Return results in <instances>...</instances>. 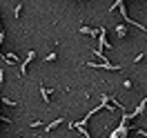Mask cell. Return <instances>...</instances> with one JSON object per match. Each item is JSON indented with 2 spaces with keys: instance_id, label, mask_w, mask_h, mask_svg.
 Masks as SVG:
<instances>
[{
  "instance_id": "cell-1",
  "label": "cell",
  "mask_w": 147,
  "mask_h": 138,
  "mask_svg": "<svg viewBox=\"0 0 147 138\" xmlns=\"http://www.w3.org/2000/svg\"><path fill=\"white\" fill-rule=\"evenodd\" d=\"M89 69H109V71H120L123 67L120 65H109V63H100V65H94V63H87Z\"/></svg>"
},
{
  "instance_id": "cell-2",
  "label": "cell",
  "mask_w": 147,
  "mask_h": 138,
  "mask_svg": "<svg viewBox=\"0 0 147 138\" xmlns=\"http://www.w3.org/2000/svg\"><path fill=\"white\" fill-rule=\"evenodd\" d=\"M34 56H36V51H29V54H27V58H25V63L20 65V76H25V74H27V65L31 63V60H34Z\"/></svg>"
},
{
  "instance_id": "cell-3",
  "label": "cell",
  "mask_w": 147,
  "mask_h": 138,
  "mask_svg": "<svg viewBox=\"0 0 147 138\" xmlns=\"http://www.w3.org/2000/svg\"><path fill=\"white\" fill-rule=\"evenodd\" d=\"M80 34H85V36H92V38H96L98 34H100V29H89V27H80Z\"/></svg>"
},
{
  "instance_id": "cell-4",
  "label": "cell",
  "mask_w": 147,
  "mask_h": 138,
  "mask_svg": "<svg viewBox=\"0 0 147 138\" xmlns=\"http://www.w3.org/2000/svg\"><path fill=\"white\" fill-rule=\"evenodd\" d=\"M38 92H40V96H42V100H45V105H49V96H51V92H49L47 87H42V85L38 87Z\"/></svg>"
},
{
  "instance_id": "cell-5",
  "label": "cell",
  "mask_w": 147,
  "mask_h": 138,
  "mask_svg": "<svg viewBox=\"0 0 147 138\" xmlns=\"http://www.w3.org/2000/svg\"><path fill=\"white\" fill-rule=\"evenodd\" d=\"M145 105H147V98H143V100H140V105H138V107H136V111H134V114H131L129 118H136V116H140V111L145 109Z\"/></svg>"
},
{
  "instance_id": "cell-6",
  "label": "cell",
  "mask_w": 147,
  "mask_h": 138,
  "mask_svg": "<svg viewBox=\"0 0 147 138\" xmlns=\"http://www.w3.org/2000/svg\"><path fill=\"white\" fill-rule=\"evenodd\" d=\"M60 123H65V120H63V118H56L54 123H49V125H47V131H51V129H54V127H58Z\"/></svg>"
},
{
  "instance_id": "cell-7",
  "label": "cell",
  "mask_w": 147,
  "mask_h": 138,
  "mask_svg": "<svg viewBox=\"0 0 147 138\" xmlns=\"http://www.w3.org/2000/svg\"><path fill=\"white\" fill-rule=\"evenodd\" d=\"M116 34H118L120 38H125V36H127V29H125L123 25H120V27H116Z\"/></svg>"
},
{
  "instance_id": "cell-8",
  "label": "cell",
  "mask_w": 147,
  "mask_h": 138,
  "mask_svg": "<svg viewBox=\"0 0 147 138\" xmlns=\"http://www.w3.org/2000/svg\"><path fill=\"white\" fill-rule=\"evenodd\" d=\"M20 11H22V5H16V18H20Z\"/></svg>"
},
{
  "instance_id": "cell-9",
  "label": "cell",
  "mask_w": 147,
  "mask_h": 138,
  "mask_svg": "<svg viewBox=\"0 0 147 138\" xmlns=\"http://www.w3.org/2000/svg\"><path fill=\"white\" fill-rule=\"evenodd\" d=\"M123 87H125V89H131V80H129V78H127V80L123 83Z\"/></svg>"
}]
</instances>
